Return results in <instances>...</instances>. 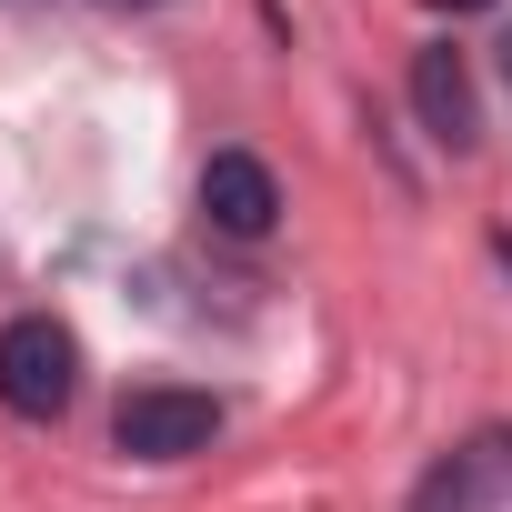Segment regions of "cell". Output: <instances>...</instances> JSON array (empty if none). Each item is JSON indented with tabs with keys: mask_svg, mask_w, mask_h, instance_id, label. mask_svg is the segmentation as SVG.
I'll use <instances>...</instances> for the list:
<instances>
[{
	"mask_svg": "<svg viewBox=\"0 0 512 512\" xmlns=\"http://www.w3.org/2000/svg\"><path fill=\"white\" fill-rule=\"evenodd\" d=\"M71 392H81V342H71V322L21 312L11 332H0V402H11L21 422H61Z\"/></svg>",
	"mask_w": 512,
	"mask_h": 512,
	"instance_id": "6da1fadb",
	"label": "cell"
},
{
	"mask_svg": "<svg viewBox=\"0 0 512 512\" xmlns=\"http://www.w3.org/2000/svg\"><path fill=\"white\" fill-rule=\"evenodd\" d=\"M211 432H221V402L191 392V382H141L111 412V442L131 462H191V452H211Z\"/></svg>",
	"mask_w": 512,
	"mask_h": 512,
	"instance_id": "7a4b0ae2",
	"label": "cell"
},
{
	"mask_svg": "<svg viewBox=\"0 0 512 512\" xmlns=\"http://www.w3.org/2000/svg\"><path fill=\"white\" fill-rule=\"evenodd\" d=\"M201 211H211V231H231V241H262V231L282 221L272 161H262V151H211V161H201Z\"/></svg>",
	"mask_w": 512,
	"mask_h": 512,
	"instance_id": "3957f363",
	"label": "cell"
},
{
	"mask_svg": "<svg viewBox=\"0 0 512 512\" xmlns=\"http://www.w3.org/2000/svg\"><path fill=\"white\" fill-rule=\"evenodd\" d=\"M412 111H422V131H432L442 151H472V141H482L472 61H462L452 41H422V51H412Z\"/></svg>",
	"mask_w": 512,
	"mask_h": 512,
	"instance_id": "277c9868",
	"label": "cell"
},
{
	"mask_svg": "<svg viewBox=\"0 0 512 512\" xmlns=\"http://www.w3.org/2000/svg\"><path fill=\"white\" fill-rule=\"evenodd\" d=\"M502 492H512V432H482V442H462L422 472L412 512H492Z\"/></svg>",
	"mask_w": 512,
	"mask_h": 512,
	"instance_id": "5b68a950",
	"label": "cell"
},
{
	"mask_svg": "<svg viewBox=\"0 0 512 512\" xmlns=\"http://www.w3.org/2000/svg\"><path fill=\"white\" fill-rule=\"evenodd\" d=\"M101 11H161V0H101Z\"/></svg>",
	"mask_w": 512,
	"mask_h": 512,
	"instance_id": "8992f818",
	"label": "cell"
},
{
	"mask_svg": "<svg viewBox=\"0 0 512 512\" xmlns=\"http://www.w3.org/2000/svg\"><path fill=\"white\" fill-rule=\"evenodd\" d=\"M502 71H512V41H502Z\"/></svg>",
	"mask_w": 512,
	"mask_h": 512,
	"instance_id": "52a82bcc",
	"label": "cell"
}]
</instances>
